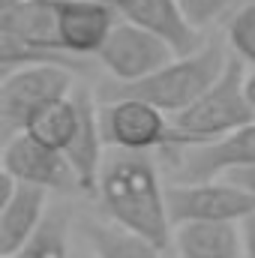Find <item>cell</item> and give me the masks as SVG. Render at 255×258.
I'll return each mask as SVG.
<instances>
[{"label": "cell", "mask_w": 255, "mask_h": 258, "mask_svg": "<svg viewBox=\"0 0 255 258\" xmlns=\"http://www.w3.org/2000/svg\"><path fill=\"white\" fill-rule=\"evenodd\" d=\"M165 189L168 186H162L159 171L147 153L114 150L105 156L96 192L114 225L165 249L174 240Z\"/></svg>", "instance_id": "6da1fadb"}, {"label": "cell", "mask_w": 255, "mask_h": 258, "mask_svg": "<svg viewBox=\"0 0 255 258\" xmlns=\"http://www.w3.org/2000/svg\"><path fill=\"white\" fill-rule=\"evenodd\" d=\"M228 60H231V54L225 51V45L210 39V42L201 45V51L171 60L168 66H162L159 72H153L144 81H135V84H114L111 81L99 96H102V102H108V99H138V102H147V105H153L156 111H162L165 117L174 120L183 111H189L222 78Z\"/></svg>", "instance_id": "7a4b0ae2"}, {"label": "cell", "mask_w": 255, "mask_h": 258, "mask_svg": "<svg viewBox=\"0 0 255 258\" xmlns=\"http://www.w3.org/2000/svg\"><path fill=\"white\" fill-rule=\"evenodd\" d=\"M255 123V102L246 90L243 60L231 54L222 78L180 117H174V126L189 135L195 144H210L216 138H225L231 132Z\"/></svg>", "instance_id": "3957f363"}, {"label": "cell", "mask_w": 255, "mask_h": 258, "mask_svg": "<svg viewBox=\"0 0 255 258\" xmlns=\"http://www.w3.org/2000/svg\"><path fill=\"white\" fill-rule=\"evenodd\" d=\"M99 123L105 144L123 153H147L159 147H198L189 135H183L162 111L138 99H108L99 102Z\"/></svg>", "instance_id": "277c9868"}, {"label": "cell", "mask_w": 255, "mask_h": 258, "mask_svg": "<svg viewBox=\"0 0 255 258\" xmlns=\"http://www.w3.org/2000/svg\"><path fill=\"white\" fill-rule=\"evenodd\" d=\"M72 90V72L69 66L57 63H36V66H21L12 72H3L0 81V120L12 135H18L27 117L51 102L69 99Z\"/></svg>", "instance_id": "5b68a950"}, {"label": "cell", "mask_w": 255, "mask_h": 258, "mask_svg": "<svg viewBox=\"0 0 255 258\" xmlns=\"http://www.w3.org/2000/svg\"><path fill=\"white\" fill-rule=\"evenodd\" d=\"M168 216L171 225L186 222H234L240 225L249 213H255V198L234 186L231 180L210 183H168Z\"/></svg>", "instance_id": "8992f818"}, {"label": "cell", "mask_w": 255, "mask_h": 258, "mask_svg": "<svg viewBox=\"0 0 255 258\" xmlns=\"http://www.w3.org/2000/svg\"><path fill=\"white\" fill-rule=\"evenodd\" d=\"M96 60L105 66V72L114 78V84H135V81L150 78L153 72H159L171 60H177V54L159 36H153L135 24L117 21V27L111 30V36L102 45V51L96 54Z\"/></svg>", "instance_id": "52a82bcc"}, {"label": "cell", "mask_w": 255, "mask_h": 258, "mask_svg": "<svg viewBox=\"0 0 255 258\" xmlns=\"http://www.w3.org/2000/svg\"><path fill=\"white\" fill-rule=\"evenodd\" d=\"M3 171L12 174L18 183L39 186L45 192H69L78 189L75 171L60 150L42 147L39 141L27 138L24 132L6 138L3 144Z\"/></svg>", "instance_id": "ba28073f"}, {"label": "cell", "mask_w": 255, "mask_h": 258, "mask_svg": "<svg viewBox=\"0 0 255 258\" xmlns=\"http://www.w3.org/2000/svg\"><path fill=\"white\" fill-rule=\"evenodd\" d=\"M120 21L135 24L153 36H159L162 42H168L174 48L177 57H189L195 51H201V30L192 27L186 18L183 6L177 0H105Z\"/></svg>", "instance_id": "9c48e42d"}, {"label": "cell", "mask_w": 255, "mask_h": 258, "mask_svg": "<svg viewBox=\"0 0 255 258\" xmlns=\"http://www.w3.org/2000/svg\"><path fill=\"white\" fill-rule=\"evenodd\" d=\"M255 165V123L243 126L225 138H216L210 144L189 147L180 162V180L177 183H210L225 180L234 171H243Z\"/></svg>", "instance_id": "30bf717a"}, {"label": "cell", "mask_w": 255, "mask_h": 258, "mask_svg": "<svg viewBox=\"0 0 255 258\" xmlns=\"http://www.w3.org/2000/svg\"><path fill=\"white\" fill-rule=\"evenodd\" d=\"M117 21V12L105 0H63L57 3L60 48L72 57H96Z\"/></svg>", "instance_id": "8fae6325"}, {"label": "cell", "mask_w": 255, "mask_h": 258, "mask_svg": "<svg viewBox=\"0 0 255 258\" xmlns=\"http://www.w3.org/2000/svg\"><path fill=\"white\" fill-rule=\"evenodd\" d=\"M78 102V132L72 138V144L66 147V159L75 171L78 189L81 192H96L99 189V174L105 165V135L99 123V105L87 90H75L72 93Z\"/></svg>", "instance_id": "7c38bea8"}, {"label": "cell", "mask_w": 255, "mask_h": 258, "mask_svg": "<svg viewBox=\"0 0 255 258\" xmlns=\"http://www.w3.org/2000/svg\"><path fill=\"white\" fill-rule=\"evenodd\" d=\"M48 216V192L39 186L21 183L12 201L0 207V255L12 258L21 252L30 237L42 228Z\"/></svg>", "instance_id": "4fadbf2b"}, {"label": "cell", "mask_w": 255, "mask_h": 258, "mask_svg": "<svg viewBox=\"0 0 255 258\" xmlns=\"http://www.w3.org/2000/svg\"><path fill=\"white\" fill-rule=\"evenodd\" d=\"M177 258H246L243 234L234 222H186L174 228Z\"/></svg>", "instance_id": "5bb4252c"}, {"label": "cell", "mask_w": 255, "mask_h": 258, "mask_svg": "<svg viewBox=\"0 0 255 258\" xmlns=\"http://www.w3.org/2000/svg\"><path fill=\"white\" fill-rule=\"evenodd\" d=\"M21 132L27 138H33V141H39L42 147L66 153V147L72 144V138L78 132V102H75V96L33 111Z\"/></svg>", "instance_id": "9a60e30c"}, {"label": "cell", "mask_w": 255, "mask_h": 258, "mask_svg": "<svg viewBox=\"0 0 255 258\" xmlns=\"http://www.w3.org/2000/svg\"><path fill=\"white\" fill-rule=\"evenodd\" d=\"M96 258H162V249L120 225H87Z\"/></svg>", "instance_id": "2e32d148"}, {"label": "cell", "mask_w": 255, "mask_h": 258, "mask_svg": "<svg viewBox=\"0 0 255 258\" xmlns=\"http://www.w3.org/2000/svg\"><path fill=\"white\" fill-rule=\"evenodd\" d=\"M12 258H75L69 252V222H66V213L48 210L42 228L30 237V243L21 252H15Z\"/></svg>", "instance_id": "e0dca14e"}, {"label": "cell", "mask_w": 255, "mask_h": 258, "mask_svg": "<svg viewBox=\"0 0 255 258\" xmlns=\"http://www.w3.org/2000/svg\"><path fill=\"white\" fill-rule=\"evenodd\" d=\"M228 45L237 60L255 66V0H246L234 9L228 21Z\"/></svg>", "instance_id": "ac0fdd59"}, {"label": "cell", "mask_w": 255, "mask_h": 258, "mask_svg": "<svg viewBox=\"0 0 255 258\" xmlns=\"http://www.w3.org/2000/svg\"><path fill=\"white\" fill-rule=\"evenodd\" d=\"M180 6H183V12H186V18L192 21V27H207V24H213V21H219L234 3H240V0H177Z\"/></svg>", "instance_id": "d6986e66"}, {"label": "cell", "mask_w": 255, "mask_h": 258, "mask_svg": "<svg viewBox=\"0 0 255 258\" xmlns=\"http://www.w3.org/2000/svg\"><path fill=\"white\" fill-rule=\"evenodd\" d=\"M225 180H231L234 186H240L243 192H249V195L255 198V165L243 168V171H234V174H228Z\"/></svg>", "instance_id": "ffe728a7"}, {"label": "cell", "mask_w": 255, "mask_h": 258, "mask_svg": "<svg viewBox=\"0 0 255 258\" xmlns=\"http://www.w3.org/2000/svg\"><path fill=\"white\" fill-rule=\"evenodd\" d=\"M240 234H243V252H246V258H255V213H249L240 222Z\"/></svg>", "instance_id": "44dd1931"}, {"label": "cell", "mask_w": 255, "mask_h": 258, "mask_svg": "<svg viewBox=\"0 0 255 258\" xmlns=\"http://www.w3.org/2000/svg\"><path fill=\"white\" fill-rule=\"evenodd\" d=\"M246 90H249V99L255 102V69H252V75H246Z\"/></svg>", "instance_id": "7402d4cb"}, {"label": "cell", "mask_w": 255, "mask_h": 258, "mask_svg": "<svg viewBox=\"0 0 255 258\" xmlns=\"http://www.w3.org/2000/svg\"><path fill=\"white\" fill-rule=\"evenodd\" d=\"M75 258H96V255H87V252H81V255H75Z\"/></svg>", "instance_id": "603a6c76"}, {"label": "cell", "mask_w": 255, "mask_h": 258, "mask_svg": "<svg viewBox=\"0 0 255 258\" xmlns=\"http://www.w3.org/2000/svg\"><path fill=\"white\" fill-rule=\"evenodd\" d=\"M243 3H246V0H243Z\"/></svg>", "instance_id": "cb8c5ba5"}]
</instances>
